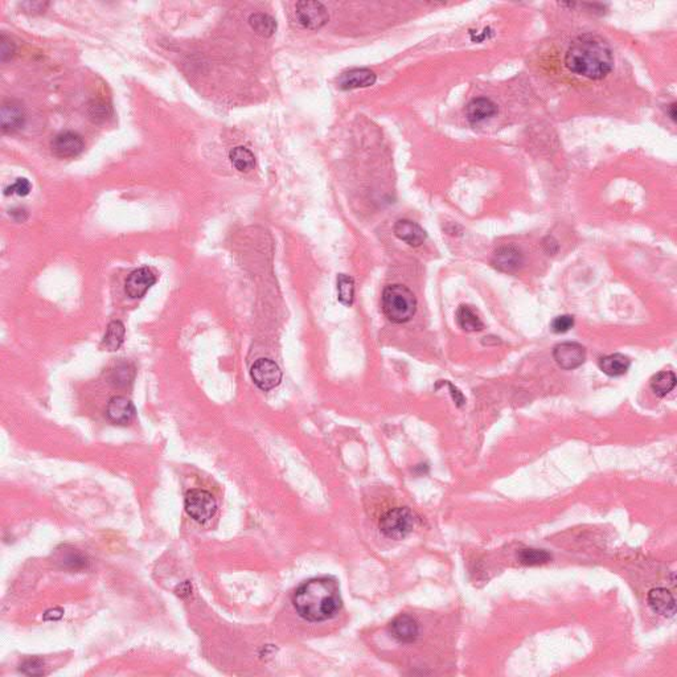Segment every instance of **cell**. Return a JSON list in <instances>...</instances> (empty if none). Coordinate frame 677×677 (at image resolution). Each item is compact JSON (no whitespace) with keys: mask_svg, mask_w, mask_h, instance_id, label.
<instances>
[{"mask_svg":"<svg viewBox=\"0 0 677 677\" xmlns=\"http://www.w3.org/2000/svg\"><path fill=\"white\" fill-rule=\"evenodd\" d=\"M570 72L589 80H604L614 68V54L604 37L585 34L570 44L565 54Z\"/></svg>","mask_w":677,"mask_h":677,"instance_id":"cell-1","label":"cell"},{"mask_svg":"<svg viewBox=\"0 0 677 677\" xmlns=\"http://www.w3.org/2000/svg\"><path fill=\"white\" fill-rule=\"evenodd\" d=\"M292 604L305 621L325 622L334 618L342 607L340 589L334 578H312L295 590Z\"/></svg>","mask_w":677,"mask_h":677,"instance_id":"cell-2","label":"cell"},{"mask_svg":"<svg viewBox=\"0 0 677 677\" xmlns=\"http://www.w3.org/2000/svg\"><path fill=\"white\" fill-rule=\"evenodd\" d=\"M381 307L389 322L395 325H404L412 320L416 314V295L407 286L392 285L382 292Z\"/></svg>","mask_w":677,"mask_h":677,"instance_id":"cell-3","label":"cell"},{"mask_svg":"<svg viewBox=\"0 0 677 677\" xmlns=\"http://www.w3.org/2000/svg\"><path fill=\"white\" fill-rule=\"evenodd\" d=\"M414 528V516L405 507H397L389 509L380 519V531L390 540H402L409 536Z\"/></svg>","mask_w":677,"mask_h":677,"instance_id":"cell-4","label":"cell"},{"mask_svg":"<svg viewBox=\"0 0 677 677\" xmlns=\"http://www.w3.org/2000/svg\"><path fill=\"white\" fill-rule=\"evenodd\" d=\"M184 507L187 514L198 523H207L217 511L216 500L204 489H190L185 495Z\"/></svg>","mask_w":677,"mask_h":677,"instance_id":"cell-5","label":"cell"},{"mask_svg":"<svg viewBox=\"0 0 677 677\" xmlns=\"http://www.w3.org/2000/svg\"><path fill=\"white\" fill-rule=\"evenodd\" d=\"M295 16L302 27L311 31L325 27L330 19L325 6L320 1L311 0H303L297 3Z\"/></svg>","mask_w":677,"mask_h":677,"instance_id":"cell-6","label":"cell"},{"mask_svg":"<svg viewBox=\"0 0 677 677\" xmlns=\"http://www.w3.org/2000/svg\"><path fill=\"white\" fill-rule=\"evenodd\" d=\"M250 376L258 388L263 392H268L280 385L282 372L280 367L270 359H260L254 362L250 370Z\"/></svg>","mask_w":677,"mask_h":677,"instance_id":"cell-7","label":"cell"},{"mask_svg":"<svg viewBox=\"0 0 677 677\" xmlns=\"http://www.w3.org/2000/svg\"><path fill=\"white\" fill-rule=\"evenodd\" d=\"M553 357L562 370H577L586 360V350L582 344L574 342L560 343L554 347Z\"/></svg>","mask_w":677,"mask_h":677,"instance_id":"cell-8","label":"cell"},{"mask_svg":"<svg viewBox=\"0 0 677 677\" xmlns=\"http://www.w3.org/2000/svg\"><path fill=\"white\" fill-rule=\"evenodd\" d=\"M82 136L73 131H63L54 136L51 142V148L54 156L60 159L76 158L83 151Z\"/></svg>","mask_w":677,"mask_h":677,"instance_id":"cell-9","label":"cell"},{"mask_svg":"<svg viewBox=\"0 0 677 677\" xmlns=\"http://www.w3.org/2000/svg\"><path fill=\"white\" fill-rule=\"evenodd\" d=\"M155 282H156V275L151 269L148 268L136 269L127 277L125 291L131 299L142 298L145 297L146 292L154 286Z\"/></svg>","mask_w":677,"mask_h":677,"instance_id":"cell-10","label":"cell"},{"mask_svg":"<svg viewBox=\"0 0 677 677\" xmlns=\"http://www.w3.org/2000/svg\"><path fill=\"white\" fill-rule=\"evenodd\" d=\"M26 123V110L18 101H6L0 110V126L3 133L12 134Z\"/></svg>","mask_w":677,"mask_h":677,"instance_id":"cell-11","label":"cell"},{"mask_svg":"<svg viewBox=\"0 0 677 677\" xmlns=\"http://www.w3.org/2000/svg\"><path fill=\"white\" fill-rule=\"evenodd\" d=\"M389 631L398 643L412 644L418 639L419 627L416 619L410 615H399L389 624Z\"/></svg>","mask_w":677,"mask_h":677,"instance_id":"cell-12","label":"cell"},{"mask_svg":"<svg viewBox=\"0 0 677 677\" xmlns=\"http://www.w3.org/2000/svg\"><path fill=\"white\" fill-rule=\"evenodd\" d=\"M492 265L503 273H515L523 268L524 254L514 245L502 246L494 253Z\"/></svg>","mask_w":677,"mask_h":677,"instance_id":"cell-13","label":"cell"},{"mask_svg":"<svg viewBox=\"0 0 677 677\" xmlns=\"http://www.w3.org/2000/svg\"><path fill=\"white\" fill-rule=\"evenodd\" d=\"M377 80L376 74L367 68H355L342 73L337 78L339 88L343 91H353L360 88H370Z\"/></svg>","mask_w":677,"mask_h":677,"instance_id":"cell-14","label":"cell"},{"mask_svg":"<svg viewBox=\"0 0 677 677\" xmlns=\"http://www.w3.org/2000/svg\"><path fill=\"white\" fill-rule=\"evenodd\" d=\"M647 602H648L651 609L656 614L661 615V616L672 618L676 614L675 596L664 587L652 589L648 593V596H647Z\"/></svg>","mask_w":677,"mask_h":677,"instance_id":"cell-15","label":"cell"},{"mask_svg":"<svg viewBox=\"0 0 677 677\" xmlns=\"http://www.w3.org/2000/svg\"><path fill=\"white\" fill-rule=\"evenodd\" d=\"M136 416V407L130 399L116 396L108 401L106 417L111 424H128Z\"/></svg>","mask_w":677,"mask_h":677,"instance_id":"cell-16","label":"cell"},{"mask_svg":"<svg viewBox=\"0 0 677 677\" xmlns=\"http://www.w3.org/2000/svg\"><path fill=\"white\" fill-rule=\"evenodd\" d=\"M395 235L398 240L404 241L405 244L413 248H418L426 241V232L424 228L418 225L414 221L410 220H398L395 225Z\"/></svg>","mask_w":677,"mask_h":677,"instance_id":"cell-17","label":"cell"},{"mask_svg":"<svg viewBox=\"0 0 677 677\" xmlns=\"http://www.w3.org/2000/svg\"><path fill=\"white\" fill-rule=\"evenodd\" d=\"M497 105L488 98H475L466 108V116L471 123H480L497 116Z\"/></svg>","mask_w":677,"mask_h":677,"instance_id":"cell-18","label":"cell"},{"mask_svg":"<svg viewBox=\"0 0 677 677\" xmlns=\"http://www.w3.org/2000/svg\"><path fill=\"white\" fill-rule=\"evenodd\" d=\"M631 367V360L622 353H613L604 356L599 360V370L610 377H619L627 373Z\"/></svg>","mask_w":677,"mask_h":677,"instance_id":"cell-19","label":"cell"},{"mask_svg":"<svg viewBox=\"0 0 677 677\" xmlns=\"http://www.w3.org/2000/svg\"><path fill=\"white\" fill-rule=\"evenodd\" d=\"M457 323L466 332H478L484 328V323L478 312L469 305H462L457 311Z\"/></svg>","mask_w":677,"mask_h":677,"instance_id":"cell-20","label":"cell"},{"mask_svg":"<svg viewBox=\"0 0 677 677\" xmlns=\"http://www.w3.org/2000/svg\"><path fill=\"white\" fill-rule=\"evenodd\" d=\"M651 389L659 397H666L676 387V376L671 370H661L651 379Z\"/></svg>","mask_w":677,"mask_h":677,"instance_id":"cell-21","label":"cell"},{"mask_svg":"<svg viewBox=\"0 0 677 677\" xmlns=\"http://www.w3.org/2000/svg\"><path fill=\"white\" fill-rule=\"evenodd\" d=\"M229 159L237 171L250 172L255 167V158L253 153L243 146H237L235 148H232L229 153Z\"/></svg>","mask_w":677,"mask_h":677,"instance_id":"cell-22","label":"cell"},{"mask_svg":"<svg viewBox=\"0 0 677 677\" xmlns=\"http://www.w3.org/2000/svg\"><path fill=\"white\" fill-rule=\"evenodd\" d=\"M249 24L253 28L254 32L258 34L262 37H271L274 32L277 31V21L275 19L268 15V14H253L249 18Z\"/></svg>","mask_w":677,"mask_h":677,"instance_id":"cell-23","label":"cell"},{"mask_svg":"<svg viewBox=\"0 0 677 677\" xmlns=\"http://www.w3.org/2000/svg\"><path fill=\"white\" fill-rule=\"evenodd\" d=\"M123 340H125V325H122L121 322H111L110 325H108V330H106V334L103 336V340H102V345L103 348H106L108 351H118L121 348V345L123 344Z\"/></svg>","mask_w":677,"mask_h":677,"instance_id":"cell-24","label":"cell"},{"mask_svg":"<svg viewBox=\"0 0 677 677\" xmlns=\"http://www.w3.org/2000/svg\"><path fill=\"white\" fill-rule=\"evenodd\" d=\"M337 299L339 302L351 307L355 300V280L347 274H339L337 277Z\"/></svg>","mask_w":677,"mask_h":677,"instance_id":"cell-25","label":"cell"},{"mask_svg":"<svg viewBox=\"0 0 677 677\" xmlns=\"http://www.w3.org/2000/svg\"><path fill=\"white\" fill-rule=\"evenodd\" d=\"M517 559L528 566H536V565H544L551 560V553H548L544 549H521L517 553Z\"/></svg>","mask_w":677,"mask_h":677,"instance_id":"cell-26","label":"cell"},{"mask_svg":"<svg viewBox=\"0 0 677 677\" xmlns=\"http://www.w3.org/2000/svg\"><path fill=\"white\" fill-rule=\"evenodd\" d=\"M134 368L128 364H119L114 370H110V382L116 387L123 388L134 380Z\"/></svg>","mask_w":677,"mask_h":677,"instance_id":"cell-27","label":"cell"},{"mask_svg":"<svg viewBox=\"0 0 677 677\" xmlns=\"http://www.w3.org/2000/svg\"><path fill=\"white\" fill-rule=\"evenodd\" d=\"M573 327H574V317L571 315L557 316L551 323V331L554 334H565Z\"/></svg>","mask_w":677,"mask_h":677,"instance_id":"cell-28","label":"cell"},{"mask_svg":"<svg viewBox=\"0 0 677 677\" xmlns=\"http://www.w3.org/2000/svg\"><path fill=\"white\" fill-rule=\"evenodd\" d=\"M31 192V183L26 178H19L16 181L6 188V195H19V196H27Z\"/></svg>","mask_w":677,"mask_h":677,"instance_id":"cell-29","label":"cell"},{"mask_svg":"<svg viewBox=\"0 0 677 677\" xmlns=\"http://www.w3.org/2000/svg\"><path fill=\"white\" fill-rule=\"evenodd\" d=\"M15 49H16V46L14 44V41L3 34L0 36V60L3 63H6L15 54Z\"/></svg>","mask_w":677,"mask_h":677,"instance_id":"cell-30","label":"cell"},{"mask_svg":"<svg viewBox=\"0 0 677 677\" xmlns=\"http://www.w3.org/2000/svg\"><path fill=\"white\" fill-rule=\"evenodd\" d=\"M20 669L27 675H43V663L40 660L31 659L24 661Z\"/></svg>","mask_w":677,"mask_h":677,"instance_id":"cell-31","label":"cell"},{"mask_svg":"<svg viewBox=\"0 0 677 677\" xmlns=\"http://www.w3.org/2000/svg\"><path fill=\"white\" fill-rule=\"evenodd\" d=\"M108 106L105 105V103H96L94 106H91V117L94 119V121H98V119H102L105 121L108 118Z\"/></svg>","mask_w":677,"mask_h":677,"instance_id":"cell-32","label":"cell"},{"mask_svg":"<svg viewBox=\"0 0 677 677\" xmlns=\"http://www.w3.org/2000/svg\"><path fill=\"white\" fill-rule=\"evenodd\" d=\"M21 7L26 9V12L36 14V12H44V9L48 7V3H43V1H26V3H21Z\"/></svg>","mask_w":677,"mask_h":677,"instance_id":"cell-33","label":"cell"},{"mask_svg":"<svg viewBox=\"0 0 677 677\" xmlns=\"http://www.w3.org/2000/svg\"><path fill=\"white\" fill-rule=\"evenodd\" d=\"M669 116L672 118V121L676 119V103H672V105L669 106Z\"/></svg>","mask_w":677,"mask_h":677,"instance_id":"cell-34","label":"cell"}]
</instances>
